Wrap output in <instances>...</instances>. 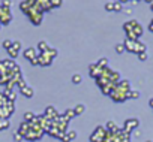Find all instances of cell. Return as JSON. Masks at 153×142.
Returning <instances> with one entry per match:
<instances>
[{
	"instance_id": "cell-1",
	"label": "cell",
	"mask_w": 153,
	"mask_h": 142,
	"mask_svg": "<svg viewBox=\"0 0 153 142\" xmlns=\"http://www.w3.org/2000/svg\"><path fill=\"white\" fill-rule=\"evenodd\" d=\"M123 30L126 32V39H134L138 40V38L143 36V27L140 26V23L137 20L128 21L123 24Z\"/></svg>"
},
{
	"instance_id": "cell-2",
	"label": "cell",
	"mask_w": 153,
	"mask_h": 142,
	"mask_svg": "<svg viewBox=\"0 0 153 142\" xmlns=\"http://www.w3.org/2000/svg\"><path fill=\"white\" fill-rule=\"evenodd\" d=\"M56 55H57V51H56L54 48H50L48 51L41 52V54L38 55V63H39V66H50V64L53 63V60H54Z\"/></svg>"
},
{
	"instance_id": "cell-3",
	"label": "cell",
	"mask_w": 153,
	"mask_h": 142,
	"mask_svg": "<svg viewBox=\"0 0 153 142\" xmlns=\"http://www.w3.org/2000/svg\"><path fill=\"white\" fill-rule=\"evenodd\" d=\"M125 48L131 52H135V54H140V52H144L146 51V45L144 43H140L138 40H134V39H126L125 42Z\"/></svg>"
},
{
	"instance_id": "cell-4",
	"label": "cell",
	"mask_w": 153,
	"mask_h": 142,
	"mask_svg": "<svg viewBox=\"0 0 153 142\" xmlns=\"http://www.w3.org/2000/svg\"><path fill=\"white\" fill-rule=\"evenodd\" d=\"M105 136H107V130H105V127L99 126V127H96V130L92 133V136H90V142H105Z\"/></svg>"
},
{
	"instance_id": "cell-5",
	"label": "cell",
	"mask_w": 153,
	"mask_h": 142,
	"mask_svg": "<svg viewBox=\"0 0 153 142\" xmlns=\"http://www.w3.org/2000/svg\"><path fill=\"white\" fill-rule=\"evenodd\" d=\"M12 20V14H11V9L6 8V6H0V23L3 26L9 24Z\"/></svg>"
},
{
	"instance_id": "cell-6",
	"label": "cell",
	"mask_w": 153,
	"mask_h": 142,
	"mask_svg": "<svg viewBox=\"0 0 153 142\" xmlns=\"http://www.w3.org/2000/svg\"><path fill=\"white\" fill-rule=\"evenodd\" d=\"M138 124H140V121H138L137 118H129V120L125 121V127H123V130H125L126 133H129L131 130L138 129Z\"/></svg>"
},
{
	"instance_id": "cell-7",
	"label": "cell",
	"mask_w": 153,
	"mask_h": 142,
	"mask_svg": "<svg viewBox=\"0 0 153 142\" xmlns=\"http://www.w3.org/2000/svg\"><path fill=\"white\" fill-rule=\"evenodd\" d=\"M90 77L92 78H99L101 77V74H102V70H104V67H101L98 63H95V64H90Z\"/></svg>"
},
{
	"instance_id": "cell-8",
	"label": "cell",
	"mask_w": 153,
	"mask_h": 142,
	"mask_svg": "<svg viewBox=\"0 0 153 142\" xmlns=\"http://www.w3.org/2000/svg\"><path fill=\"white\" fill-rule=\"evenodd\" d=\"M20 49H21V43L20 42H12V46L8 49V54L11 55V58H15V57H18Z\"/></svg>"
},
{
	"instance_id": "cell-9",
	"label": "cell",
	"mask_w": 153,
	"mask_h": 142,
	"mask_svg": "<svg viewBox=\"0 0 153 142\" xmlns=\"http://www.w3.org/2000/svg\"><path fill=\"white\" fill-rule=\"evenodd\" d=\"M24 57L27 58V60H35L38 55H36V49L35 48H27V49H24Z\"/></svg>"
},
{
	"instance_id": "cell-10",
	"label": "cell",
	"mask_w": 153,
	"mask_h": 142,
	"mask_svg": "<svg viewBox=\"0 0 153 142\" xmlns=\"http://www.w3.org/2000/svg\"><path fill=\"white\" fill-rule=\"evenodd\" d=\"M38 49H39V52H45V51L50 49V46H48V43H47L45 40H41V42L38 43Z\"/></svg>"
},
{
	"instance_id": "cell-11",
	"label": "cell",
	"mask_w": 153,
	"mask_h": 142,
	"mask_svg": "<svg viewBox=\"0 0 153 142\" xmlns=\"http://www.w3.org/2000/svg\"><path fill=\"white\" fill-rule=\"evenodd\" d=\"M21 93H23L26 97H33V90H32L30 87H24V88L21 90Z\"/></svg>"
},
{
	"instance_id": "cell-12",
	"label": "cell",
	"mask_w": 153,
	"mask_h": 142,
	"mask_svg": "<svg viewBox=\"0 0 153 142\" xmlns=\"http://www.w3.org/2000/svg\"><path fill=\"white\" fill-rule=\"evenodd\" d=\"M9 127V121L8 118H0V130H5Z\"/></svg>"
},
{
	"instance_id": "cell-13",
	"label": "cell",
	"mask_w": 153,
	"mask_h": 142,
	"mask_svg": "<svg viewBox=\"0 0 153 142\" xmlns=\"http://www.w3.org/2000/svg\"><path fill=\"white\" fill-rule=\"evenodd\" d=\"M63 117L69 121L71 118H74V117H75V111H74V109H68V111L65 112V115H63Z\"/></svg>"
},
{
	"instance_id": "cell-14",
	"label": "cell",
	"mask_w": 153,
	"mask_h": 142,
	"mask_svg": "<svg viewBox=\"0 0 153 142\" xmlns=\"http://www.w3.org/2000/svg\"><path fill=\"white\" fill-rule=\"evenodd\" d=\"M24 120H26L27 123H32V121H35L36 118H35V115H33L32 112H26V114H24Z\"/></svg>"
},
{
	"instance_id": "cell-15",
	"label": "cell",
	"mask_w": 153,
	"mask_h": 142,
	"mask_svg": "<svg viewBox=\"0 0 153 142\" xmlns=\"http://www.w3.org/2000/svg\"><path fill=\"white\" fill-rule=\"evenodd\" d=\"M81 81H83V77L78 75V74L72 77V82H74V84H81Z\"/></svg>"
},
{
	"instance_id": "cell-16",
	"label": "cell",
	"mask_w": 153,
	"mask_h": 142,
	"mask_svg": "<svg viewBox=\"0 0 153 142\" xmlns=\"http://www.w3.org/2000/svg\"><path fill=\"white\" fill-rule=\"evenodd\" d=\"M74 111H75V115H78V114H83V112H84V105H76Z\"/></svg>"
},
{
	"instance_id": "cell-17",
	"label": "cell",
	"mask_w": 153,
	"mask_h": 142,
	"mask_svg": "<svg viewBox=\"0 0 153 142\" xmlns=\"http://www.w3.org/2000/svg\"><path fill=\"white\" fill-rule=\"evenodd\" d=\"M125 43H117V46H116V51H117V54H123L125 52Z\"/></svg>"
},
{
	"instance_id": "cell-18",
	"label": "cell",
	"mask_w": 153,
	"mask_h": 142,
	"mask_svg": "<svg viewBox=\"0 0 153 142\" xmlns=\"http://www.w3.org/2000/svg\"><path fill=\"white\" fill-rule=\"evenodd\" d=\"M105 11H108V12L114 11V2H108V3H105Z\"/></svg>"
},
{
	"instance_id": "cell-19",
	"label": "cell",
	"mask_w": 153,
	"mask_h": 142,
	"mask_svg": "<svg viewBox=\"0 0 153 142\" xmlns=\"http://www.w3.org/2000/svg\"><path fill=\"white\" fill-rule=\"evenodd\" d=\"M114 11L116 12H122L123 11V6H122L120 2H114Z\"/></svg>"
},
{
	"instance_id": "cell-20",
	"label": "cell",
	"mask_w": 153,
	"mask_h": 142,
	"mask_svg": "<svg viewBox=\"0 0 153 142\" xmlns=\"http://www.w3.org/2000/svg\"><path fill=\"white\" fill-rule=\"evenodd\" d=\"M2 45H3V48H5L6 51H8V49H9V48L12 46V40H9V39H6V40H3V43H2Z\"/></svg>"
},
{
	"instance_id": "cell-21",
	"label": "cell",
	"mask_w": 153,
	"mask_h": 142,
	"mask_svg": "<svg viewBox=\"0 0 153 142\" xmlns=\"http://www.w3.org/2000/svg\"><path fill=\"white\" fill-rule=\"evenodd\" d=\"M105 129H108V130H110V132H117V130H116V129H117V127H116V124H114V123H113V121H110V123H108V124H107V127H105Z\"/></svg>"
},
{
	"instance_id": "cell-22",
	"label": "cell",
	"mask_w": 153,
	"mask_h": 142,
	"mask_svg": "<svg viewBox=\"0 0 153 142\" xmlns=\"http://www.w3.org/2000/svg\"><path fill=\"white\" fill-rule=\"evenodd\" d=\"M50 2H51L53 8H59V6L62 5V2H63V0H50Z\"/></svg>"
},
{
	"instance_id": "cell-23",
	"label": "cell",
	"mask_w": 153,
	"mask_h": 142,
	"mask_svg": "<svg viewBox=\"0 0 153 142\" xmlns=\"http://www.w3.org/2000/svg\"><path fill=\"white\" fill-rule=\"evenodd\" d=\"M66 135H68V138H69V139H71V141H74V139H75V138H76V133H75V132H74V130H71V132H68V133H66Z\"/></svg>"
},
{
	"instance_id": "cell-24",
	"label": "cell",
	"mask_w": 153,
	"mask_h": 142,
	"mask_svg": "<svg viewBox=\"0 0 153 142\" xmlns=\"http://www.w3.org/2000/svg\"><path fill=\"white\" fill-rule=\"evenodd\" d=\"M138 58H140L141 61H146V60H147V54H146V51H144V52H140V54H138Z\"/></svg>"
},
{
	"instance_id": "cell-25",
	"label": "cell",
	"mask_w": 153,
	"mask_h": 142,
	"mask_svg": "<svg viewBox=\"0 0 153 142\" xmlns=\"http://www.w3.org/2000/svg\"><path fill=\"white\" fill-rule=\"evenodd\" d=\"M107 63H108V60H107V58H101V60L98 61V64H99L101 67H105V66H107Z\"/></svg>"
},
{
	"instance_id": "cell-26",
	"label": "cell",
	"mask_w": 153,
	"mask_h": 142,
	"mask_svg": "<svg viewBox=\"0 0 153 142\" xmlns=\"http://www.w3.org/2000/svg\"><path fill=\"white\" fill-rule=\"evenodd\" d=\"M6 67H5V64H3V61H0V75H3L5 72H6Z\"/></svg>"
},
{
	"instance_id": "cell-27",
	"label": "cell",
	"mask_w": 153,
	"mask_h": 142,
	"mask_svg": "<svg viewBox=\"0 0 153 142\" xmlns=\"http://www.w3.org/2000/svg\"><path fill=\"white\" fill-rule=\"evenodd\" d=\"M11 5H12V0H3V2H2V6L11 8Z\"/></svg>"
},
{
	"instance_id": "cell-28",
	"label": "cell",
	"mask_w": 153,
	"mask_h": 142,
	"mask_svg": "<svg viewBox=\"0 0 153 142\" xmlns=\"http://www.w3.org/2000/svg\"><path fill=\"white\" fill-rule=\"evenodd\" d=\"M21 138H23V136H21V135H20V133H18V132H17V133H15V135H14V139H15V141H17V142H20V141H21Z\"/></svg>"
},
{
	"instance_id": "cell-29",
	"label": "cell",
	"mask_w": 153,
	"mask_h": 142,
	"mask_svg": "<svg viewBox=\"0 0 153 142\" xmlns=\"http://www.w3.org/2000/svg\"><path fill=\"white\" fill-rule=\"evenodd\" d=\"M138 96H140V94H138V91H131V97H132V99H137Z\"/></svg>"
},
{
	"instance_id": "cell-30",
	"label": "cell",
	"mask_w": 153,
	"mask_h": 142,
	"mask_svg": "<svg viewBox=\"0 0 153 142\" xmlns=\"http://www.w3.org/2000/svg\"><path fill=\"white\" fill-rule=\"evenodd\" d=\"M149 30H150V32L153 33V20H152V23L149 24Z\"/></svg>"
},
{
	"instance_id": "cell-31",
	"label": "cell",
	"mask_w": 153,
	"mask_h": 142,
	"mask_svg": "<svg viewBox=\"0 0 153 142\" xmlns=\"http://www.w3.org/2000/svg\"><path fill=\"white\" fill-rule=\"evenodd\" d=\"M131 12H132V9H125V14H128V15H129Z\"/></svg>"
},
{
	"instance_id": "cell-32",
	"label": "cell",
	"mask_w": 153,
	"mask_h": 142,
	"mask_svg": "<svg viewBox=\"0 0 153 142\" xmlns=\"http://www.w3.org/2000/svg\"><path fill=\"white\" fill-rule=\"evenodd\" d=\"M117 2H120V3L123 5V3H126V2H129V0H117Z\"/></svg>"
},
{
	"instance_id": "cell-33",
	"label": "cell",
	"mask_w": 153,
	"mask_h": 142,
	"mask_svg": "<svg viewBox=\"0 0 153 142\" xmlns=\"http://www.w3.org/2000/svg\"><path fill=\"white\" fill-rule=\"evenodd\" d=\"M144 2H147V3H150V5H152V3H153V0H144Z\"/></svg>"
},
{
	"instance_id": "cell-34",
	"label": "cell",
	"mask_w": 153,
	"mask_h": 142,
	"mask_svg": "<svg viewBox=\"0 0 153 142\" xmlns=\"http://www.w3.org/2000/svg\"><path fill=\"white\" fill-rule=\"evenodd\" d=\"M149 103H150V106L153 108V99H150V102H149Z\"/></svg>"
},
{
	"instance_id": "cell-35",
	"label": "cell",
	"mask_w": 153,
	"mask_h": 142,
	"mask_svg": "<svg viewBox=\"0 0 153 142\" xmlns=\"http://www.w3.org/2000/svg\"><path fill=\"white\" fill-rule=\"evenodd\" d=\"M138 2H140V0H132V3H134V5H137Z\"/></svg>"
},
{
	"instance_id": "cell-36",
	"label": "cell",
	"mask_w": 153,
	"mask_h": 142,
	"mask_svg": "<svg viewBox=\"0 0 153 142\" xmlns=\"http://www.w3.org/2000/svg\"><path fill=\"white\" fill-rule=\"evenodd\" d=\"M150 9H152V12H153V3H152V5H150Z\"/></svg>"
},
{
	"instance_id": "cell-37",
	"label": "cell",
	"mask_w": 153,
	"mask_h": 142,
	"mask_svg": "<svg viewBox=\"0 0 153 142\" xmlns=\"http://www.w3.org/2000/svg\"><path fill=\"white\" fill-rule=\"evenodd\" d=\"M2 26H3V24H2V23H0V29H2Z\"/></svg>"
},
{
	"instance_id": "cell-38",
	"label": "cell",
	"mask_w": 153,
	"mask_h": 142,
	"mask_svg": "<svg viewBox=\"0 0 153 142\" xmlns=\"http://www.w3.org/2000/svg\"><path fill=\"white\" fill-rule=\"evenodd\" d=\"M147 142H150V141H147Z\"/></svg>"
}]
</instances>
